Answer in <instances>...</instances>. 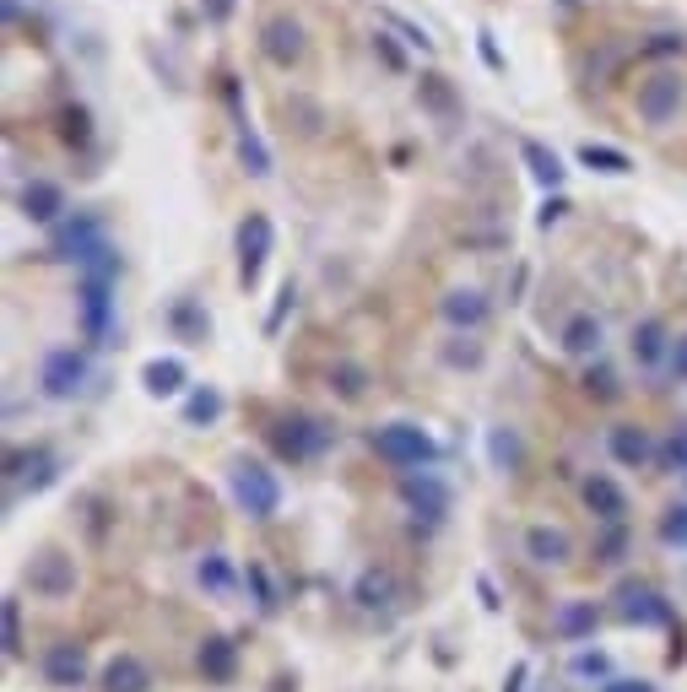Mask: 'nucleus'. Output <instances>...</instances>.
<instances>
[{
	"label": "nucleus",
	"mask_w": 687,
	"mask_h": 692,
	"mask_svg": "<svg viewBox=\"0 0 687 692\" xmlns=\"http://www.w3.org/2000/svg\"><path fill=\"white\" fill-rule=\"evenodd\" d=\"M368 449L401 476L406 471H433L439 455H444L439 438L422 428V422H379V428H368Z\"/></svg>",
	"instance_id": "1"
},
{
	"label": "nucleus",
	"mask_w": 687,
	"mask_h": 692,
	"mask_svg": "<svg viewBox=\"0 0 687 692\" xmlns=\"http://www.w3.org/2000/svg\"><path fill=\"white\" fill-rule=\"evenodd\" d=\"M682 98H687V76L671 71V65H660V71H650L639 87H633V114H639V125L666 130V125H677Z\"/></svg>",
	"instance_id": "2"
},
{
	"label": "nucleus",
	"mask_w": 687,
	"mask_h": 692,
	"mask_svg": "<svg viewBox=\"0 0 687 692\" xmlns=\"http://www.w3.org/2000/svg\"><path fill=\"white\" fill-rule=\"evenodd\" d=\"M228 487H233V503H239L249 519H276V514H282V482H276L271 465L239 460L228 471Z\"/></svg>",
	"instance_id": "3"
},
{
	"label": "nucleus",
	"mask_w": 687,
	"mask_h": 692,
	"mask_svg": "<svg viewBox=\"0 0 687 692\" xmlns=\"http://www.w3.org/2000/svg\"><path fill=\"white\" fill-rule=\"evenodd\" d=\"M87 379H92L87 346H49L44 363H38V390H44L49 401H76V395L87 390Z\"/></svg>",
	"instance_id": "4"
},
{
	"label": "nucleus",
	"mask_w": 687,
	"mask_h": 692,
	"mask_svg": "<svg viewBox=\"0 0 687 692\" xmlns=\"http://www.w3.org/2000/svg\"><path fill=\"white\" fill-rule=\"evenodd\" d=\"M76 325H82L87 346H114V282H98V276H82L76 282Z\"/></svg>",
	"instance_id": "5"
},
{
	"label": "nucleus",
	"mask_w": 687,
	"mask_h": 692,
	"mask_svg": "<svg viewBox=\"0 0 687 692\" xmlns=\"http://www.w3.org/2000/svg\"><path fill=\"white\" fill-rule=\"evenodd\" d=\"M276 249V228L266 211H249V217H239V228H233V255H239V282L255 287L260 276H266V260Z\"/></svg>",
	"instance_id": "6"
},
{
	"label": "nucleus",
	"mask_w": 687,
	"mask_h": 692,
	"mask_svg": "<svg viewBox=\"0 0 687 692\" xmlns=\"http://www.w3.org/2000/svg\"><path fill=\"white\" fill-rule=\"evenodd\" d=\"M330 438H336V428H325L320 417H303V411H293V417H282V422L271 428L276 455H282V460H293V465H303V460H320L325 449H330Z\"/></svg>",
	"instance_id": "7"
},
{
	"label": "nucleus",
	"mask_w": 687,
	"mask_h": 692,
	"mask_svg": "<svg viewBox=\"0 0 687 692\" xmlns=\"http://www.w3.org/2000/svg\"><path fill=\"white\" fill-rule=\"evenodd\" d=\"M260 55H266L276 71H293L309 55V28L293 17V11H271L266 22H260Z\"/></svg>",
	"instance_id": "8"
},
{
	"label": "nucleus",
	"mask_w": 687,
	"mask_h": 692,
	"mask_svg": "<svg viewBox=\"0 0 687 692\" xmlns=\"http://www.w3.org/2000/svg\"><path fill=\"white\" fill-rule=\"evenodd\" d=\"M395 492H401V503L417 514V525H444L449 482L439 471H406V476H395Z\"/></svg>",
	"instance_id": "9"
},
{
	"label": "nucleus",
	"mask_w": 687,
	"mask_h": 692,
	"mask_svg": "<svg viewBox=\"0 0 687 692\" xmlns=\"http://www.w3.org/2000/svg\"><path fill=\"white\" fill-rule=\"evenodd\" d=\"M38 676H44L55 692L87 687V676H92L87 644H76V638H55V644H44V655H38Z\"/></svg>",
	"instance_id": "10"
},
{
	"label": "nucleus",
	"mask_w": 687,
	"mask_h": 692,
	"mask_svg": "<svg viewBox=\"0 0 687 692\" xmlns=\"http://www.w3.org/2000/svg\"><path fill=\"white\" fill-rule=\"evenodd\" d=\"M439 319L455 336H482L487 330V319H493V298H487L482 287H444L439 292Z\"/></svg>",
	"instance_id": "11"
},
{
	"label": "nucleus",
	"mask_w": 687,
	"mask_h": 692,
	"mask_svg": "<svg viewBox=\"0 0 687 692\" xmlns=\"http://www.w3.org/2000/svg\"><path fill=\"white\" fill-rule=\"evenodd\" d=\"M671 341H677L671 319H666V314H644L639 325L628 330V357H633V368H639V374H666Z\"/></svg>",
	"instance_id": "12"
},
{
	"label": "nucleus",
	"mask_w": 687,
	"mask_h": 692,
	"mask_svg": "<svg viewBox=\"0 0 687 692\" xmlns=\"http://www.w3.org/2000/svg\"><path fill=\"white\" fill-rule=\"evenodd\" d=\"M606 455H612V465H623V471H650L660 460V438L644 428V422H612V428H606Z\"/></svg>",
	"instance_id": "13"
},
{
	"label": "nucleus",
	"mask_w": 687,
	"mask_h": 692,
	"mask_svg": "<svg viewBox=\"0 0 687 692\" xmlns=\"http://www.w3.org/2000/svg\"><path fill=\"white\" fill-rule=\"evenodd\" d=\"M28 590L38 595V601H65V595L76 590V557H65L60 547L33 552V563H28Z\"/></svg>",
	"instance_id": "14"
},
{
	"label": "nucleus",
	"mask_w": 687,
	"mask_h": 692,
	"mask_svg": "<svg viewBox=\"0 0 687 692\" xmlns=\"http://www.w3.org/2000/svg\"><path fill=\"white\" fill-rule=\"evenodd\" d=\"M596 628H601V606L590 601V595H568V601L552 606V638H558V644L585 649L590 638H596Z\"/></svg>",
	"instance_id": "15"
},
{
	"label": "nucleus",
	"mask_w": 687,
	"mask_h": 692,
	"mask_svg": "<svg viewBox=\"0 0 687 692\" xmlns=\"http://www.w3.org/2000/svg\"><path fill=\"white\" fill-rule=\"evenodd\" d=\"M579 498H585V509H590V519L596 525H628V487L617 482V476H606V471H596V476H585L579 482Z\"/></svg>",
	"instance_id": "16"
},
{
	"label": "nucleus",
	"mask_w": 687,
	"mask_h": 692,
	"mask_svg": "<svg viewBox=\"0 0 687 692\" xmlns=\"http://www.w3.org/2000/svg\"><path fill=\"white\" fill-rule=\"evenodd\" d=\"M617 617L633 622V628H666L671 601L655 590V584H623V590H617Z\"/></svg>",
	"instance_id": "17"
},
{
	"label": "nucleus",
	"mask_w": 687,
	"mask_h": 692,
	"mask_svg": "<svg viewBox=\"0 0 687 692\" xmlns=\"http://www.w3.org/2000/svg\"><path fill=\"white\" fill-rule=\"evenodd\" d=\"M525 557L536 568H568L574 563V536L552 519H536V525H525Z\"/></svg>",
	"instance_id": "18"
},
{
	"label": "nucleus",
	"mask_w": 687,
	"mask_h": 692,
	"mask_svg": "<svg viewBox=\"0 0 687 692\" xmlns=\"http://www.w3.org/2000/svg\"><path fill=\"white\" fill-rule=\"evenodd\" d=\"M6 476L22 492H44V487H55V476H60V455L55 449H11Z\"/></svg>",
	"instance_id": "19"
},
{
	"label": "nucleus",
	"mask_w": 687,
	"mask_h": 692,
	"mask_svg": "<svg viewBox=\"0 0 687 692\" xmlns=\"http://www.w3.org/2000/svg\"><path fill=\"white\" fill-rule=\"evenodd\" d=\"M558 346H563L568 357H579V363L601 357V346H606V325H601V314H590V309L568 314V319H563V330H558Z\"/></svg>",
	"instance_id": "20"
},
{
	"label": "nucleus",
	"mask_w": 687,
	"mask_h": 692,
	"mask_svg": "<svg viewBox=\"0 0 687 692\" xmlns=\"http://www.w3.org/2000/svg\"><path fill=\"white\" fill-rule=\"evenodd\" d=\"M17 206H22V217H28V222L60 228V217H65V190H60L55 179H28V184H22V195H17Z\"/></svg>",
	"instance_id": "21"
},
{
	"label": "nucleus",
	"mask_w": 687,
	"mask_h": 692,
	"mask_svg": "<svg viewBox=\"0 0 687 692\" xmlns=\"http://www.w3.org/2000/svg\"><path fill=\"white\" fill-rule=\"evenodd\" d=\"M195 584H201L206 595H217V601H228V595L244 584V568L233 563L228 552H201L195 557Z\"/></svg>",
	"instance_id": "22"
},
{
	"label": "nucleus",
	"mask_w": 687,
	"mask_h": 692,
	"mask_svg": "<svg viewBox=\"0 0 687 692\" xmlns=\"http://www.w3.org/2000/svg\"><path fill=\"white\" fill-rule=\"evenodd\" d=\"M417 103H422V114H433L439 125H455V119H460V92L439 71H422L417 76Z\"/></svg>",
	"instance_id": "23"
},
{
	"label": "nucleus",
	"mask_w": 687,
	"mask_h": 692,
	"mask_svg": "<svg viewBox=\"0 0 687 692\" xmlns=\"http://www.w3.org/2000/svg\"><path fill=\"white\" fill-rule=\"evenodd\" d=\"M184 384H190L184 357H152V363H141V390L152 401H174V395H184Z\"/></svg>",
	"instance_id": "24"
},
{
	"label": "nucleus",
	"mask_w": 687,
	"mask_h": 692,
	"mask_svg": "<svg viewBox=\"0 0 687 692\" xmlns=\"http://www.w3.org/2000/svg\"><path fill=\"white\" fill-rule=\"evenodd\" d=\"M520 163H525V173H531V179H536L547 195H558V190H563L568 168H563V157L552 152L547 141H531V136H525V141H520Z\"/></svg>",
	"instance_id": "25"
},
{
	"label": "nucleus",
	"mask_w": 687,
	"mask_h": 692,
	"mask_svg": "<svg viewBox=\"0 0 687 692\" xmlns=\"http://www.w3.org/2000/svg\"><path fill=\"white\" fill-rule=\"evenodd\" d=\"M152 665L141 660V655H114L109 665H103V692H152Z\"/></svg>",
	"instance_id": "26"
},
{
	"label": "nucleus",
	"mask_w": 687,
	"mask_h": 692,
	"mask_svg": "<svg viewBox=\"0 0 687 692\" xmlns=\"http://www.w3.org/2000/svg\"><path fill=\"white\" fill-rule=\"evenodd\" d=\"M195 665H201V676H206V682L228 687L233 676H239V644H233V638H206V644H201V655H195Z\"/></svg>",
	"instance_id": "27"
},
{
	"label": "nucleus",
	"mask_w": 687,
	"mask_h": 692,
	"mask_svg": "<svg viewBox=\"0 0 687 692\" xmlns=\"http://www.w3.org/2000/svg\"><path fill=\"white\" fill-rule=\"evenodd\" d=\"M395 595H401V584H395L390 568H363L358 584H352V601H358L363 611H390Z\"/></svg>",
	"instance_id": "28"
},
{
	"label": "nucleus",
	"mask_w": 687,
	"mask_h": 692,
	"mask_svg": "<svg viewBox=\"0 0 687 692\" xmlns=\"http://www.w3.org/2000/svg\"><path fill=\"white\" fill-rule=\"evenodd\" d=\"M222 411H228V395L217 384H195L184 395V428H211V422H222Z\"/></svg>",
	"instance_id": "29"
},
{
	"label": "nucleus",
	"mask_w": 687,
	"mask_h": 692,
	"mask_svg": "<svg viewBox=\"0 0 687 692\" xmlns=\"http://www.w3.org/2000/svg\"><path fill=\"white\" fill-rule=\"evenodd\" d=\"M168 330H174L184 346H201V341L211 336V314H206L195 298H179L174 309H168Z\"/></svg>",
	"instance_id": "30"
},
{
	"label": "nucleus",
	"mask_w": 687,
	"mask_h": 692,
	"mask_svg": "<svg viewBox=\"0 0 687 692\" xmlns=\"http://www.w3.org/2000/svg\"><path fill=\"white\" fill-rule=\"evenodd\" d=\"M579 168H590V173H612V179H623V173H633V157L623 152V146L585 141V146H579Z\"/></svg>",
	"instance_id": "31"
},
{
	"label": "nucleus",
	"mask_w": 687,
	"mask_h": 692,
	"mask_svg": "<svg viewBox=\"0 0 687 692\" xmlns=\"http://www.w3.org/2000/svg\"><path fill=\"white\" fill-rule=\"evenodd\" d=\"M325 379H330L325 390H330V395H341V401H363V395H368V384H374V374H368L363 363H352V357H341V363L330 368Z\"/></svg>",
	"instance_id": "32"
},
{
	"label": "nucleus",
	"mask_w": 687,
	"mask_h": 692,
	"mask_svg": "<svg viewBox=\"0 0 687 692\" xmlns=\"http://www.w3.org/2000/svg\"><path fill=\"white\" fill-rule=\"evenodd\" d=\"M487 460H493V471H520V460H525V444H520V433L514 428H504V422H498V428H487Z\"/></svg>",
	"instance_id": "33"
},
{
	"label": "nucleus",
	"mask_w": 687,
	"mask_h": 692,
	"mask_svg": "<svg viewBox=\"0 0 687 692\" xmlns=\"http://www.w3.org/2000/svg\"><path fill=\"white\" fill-rule=\"evenodd\" d=\"M239 163L249 179H271V146L260 141V130L249 119H239Z\"/></svg>",
	"instance_id": "34"
},
{
	"label": "nucleus",
	"mask_w": 687,
	"mask_h": 692,
	"mask_svg": "<svg viewBox=\"0 0 687 692\" xmlns=\"http://www.w3.org/2000/svg\"><path fill=\"white\" fill-rule=\"evenodd\" d=\"M568 671H574L579 676V682H590V687H606V682H612V655H606V649H596V644H585V649H574V660H568Z\"/></svg>",
	"instance_id": "35"
},
{
	"label": "nucleus",
	"mask_w": 687,
	"mask_h": 692,
	"mask_svg": "<svg viewBox=\"0 0 687 692\" xmlns=\"http://www.w3.org/2000/svg\"><path fill=\"white\" fill-rule=\"evenodd\" d=\"M244 584H249V595H255V611H260V617H271V611L282 606V595H276V579L266 574V563H249V568H244Z\"/></svg>",
	"instance_id": "36"
},
{
	"label": "nucleus",
	"mask_w": 687,
	"mask_h": 692,
	"mask_svg": "<svg viewBox=\"0 0 687 692\" xmlns=\"http://www.w3.org/2000/svg\"><path fill=\"white\" fill-rule=\"evenodd\" d=\"M655 465L666 476H687V422H677V428L660 438V460Z\"/></svg>",
	"instance_id": "37"
},
{
	"label": "nucleus",
	"mask_w": 687,
	"mask_h": 692,
	"mask_svg": "<svg viewBox=\"0 0 687 692\" xmlns=\"http://www.w3.org/2000/svg\"><path fill=\"white\" fill-rule=\"evenodd\" d=\"M655 536H660V547H671V552L687 547V498L671 503V509L655 519Z\"/></svg>",
	"instance_id": "38"
},
{
	"label": "nucleus",
	"mask_w": 687,
	"mask_h": 692,
	"mask_svg": "<svg viewBox=\"0 0 687 692\" xmlns=\"http://www.w3.org/2000/svg\"><path fill=\"white\" fill-rule=\"evenodd\" d=\"M585 395H590V401H617V395H623V384H617V374L601 363V357L585 368Z\"/></svg>",
	"instance_id": "39"
},
{
	"label": "nucleus",
	"mask_w": 687,
	"mask_h": 692,
	"mask_svg": "<svg viewBox=\"0 0 687 692\" xmlns=\"http://www.w3.org/2000/svg\"><path fill=\"white\" fill-rule=\"evenodd\" d=\"M439 357H444V368H482V357H487V352H482V341H477V336H455Z\"/></svg>",
	"instance_id": "40"
},
{
	"label": "nucleus",
	"mask_w": 687,
	"mask_h": 692,
	"mask_svg": "<svg viewBox=\"0 0 687 692\" xmlns=\"http://www.w3.org/2000/svg\"><path fill=\"white\" fill-rule=\"evenodd\" d=\"M379 22H385L390 33H401V44H412V49H422V55H433V38H428V28H417V22H406L401 11H379Z\"/></svg>",
	"instance_id": "41"
},
{
	"label": "nucleus",
	"mask_w": 687,
	"mask_h": 692,
	"mask_svg": "<svg viewBox=\"0 0 687 692\" xmlns=\"http://www.w3.org/2000/svg\"><path fill=\"white\" fill-rule=\"evenodd\" d=\"M374 55H379V65H385V71H406V49H401V38H395L390 28L374 33Z\"/></svg>",
	"instance_id": "42"
},
{
	"label": "nucleus",
	"mask_w": 687,
	"mask_h": 692,
	"mask_svg": "<svg viewBox=\"0 0 687 692\" xmlns=\"http://www.w3.org/2000/svg\"><path fill=\"white\" fill-rule=\"evenodd\" d=\"M666 384H682L687 390V330H677V341H671V357H666Z\"/></svg>",
	"instance_id": "43"
},
{
	"label": "nucleus",
	"mask_w": 687,
	"mask_h": 692,
	"mask_svg": "<svg viewBox=\"0 0 687 692\" xmlns=\"http://www.w3.org/2000/svg\"><path fill=\"white\" fill-rule=\"evenodd\" d=\"M623 55H628L623 44H601V55H590V76H596V82H606V76L623 65Z\"/></svg>",
	"instance_id": "44"
},
{
	"label": "nucleus",
	"mask_w": 687,
	"mask_h": 692,
	"mask_svg": "<svg viewBox=\"0 0 687 692\" xmlns=\"http://www.w3.org/2000/svg\"><path fill=\"white\" fill-rule=\"evenodd\" d=\"M293 309H298V287H293V282H282V292H276V309H271V319H266V330H271V336L282 330V319L293 314Z\"/></svg>",
	"instance_id": "45"
},
{
	"label": "nucleus",
	"mask_w": 687,
	"mask_h": 692,
	"mask_svg": "<svg viewBox=\"0 0 687 692\" xmlns=\"http://www.w3.org/2000/svg\"><path fill=\"white\" fill-rule=\"evenodd\" d=\"M623 547H628V525H606V536H601V563H623Z\"/></svg>",
	"instance_id": "46"
},
{
	"label": "nucleus",
	"mask_w": 687,
	"mask_h": 692,
	"mask_svg": "<svg viewBox=\"0 0 687 692\" xmlns=\"http://www.w3.org/2000/svg\"><path fill=\"white\" fill-rule=\"evenodd\" d=\"M6 655H22V601H6Z\"/></svg>",
	"instance_id": "47"
},
{
	"label": "nucleus",
	"mask_w": 687,
	"mask_h": 692,
	"mask_svg": "<svg viewBox=\"0 0 687 692\" xmlns=\"http://www.w3.org/2000/svg\"><path fill=\"white\" fill-rule=\"evenodd\" d=\"M682 49H687L682 33H655L650 44H644V55H682Z\"/></svg>",
	"instance_id": "48"
},
{
	"label": "nucleus",
	"mask_w": 687,
	"mask_h": 692,
	"mask_svg": "<svg viewBox=\"0 0 687 692\" xmlns=\"http://www.w3.org/2000/svg\"><path fill=\"white\" fill-rule=\"evenodd\" d=\"M477 55L487 60V71H509V60L498 55V44H493V33H487V28L477 33Z\"/></svg>",
	"instance_id": "49"
},
{
	"label": "nucleus",
	"mask_w": 687,
	"mask_h": 692,
	"mask_svg": "<svg viewBox=\"0 0 687 692\" xmlns=\"http://www.w3.org/2000/svg\"><path fill=\"white\" fill-rule=\"evenodd\" d=\"M601 692H660V687L650 682V676H612Z\"/></svg>",
	"instance_id": "50"
},
{
	"label": "nucleus",
	"mask_w": 687,
	"mask_h": 692,
	"mask_svg": "<svg viewBox=\"0 0 687 692\" xmlns=\"http://www.w3.org/2000/svg\"><path fill=\"white\" fill-rule=\"evenodd\" d=\"M563 217H568V201H563V195H552V201L541 206V217H536V222H541V228H552V222H563Z\"/></svg>",
	"instance_id": "51"
},
{
	"label": "nucleus",
	"mask_w": 687,
	"mask_h": 692,
	"mask_svg": "<svg viewBox=\"0 0 687 692\" xmlns=\"http://www.w3.org/2000/svg\"><path fill=\"white\" fill-rule=\"evenodd\" d=\"M233 6H239V0H201L206 22H228V17H233Z\"/></svg>",
	"instance_id": "52"
},
{
	"label": "nucleus",
	"mask_w": 687,
	"mask_h": 692,
	"mask_svg": "<svg viewBox=\"0 0 687 692\" xmlns=\"http://www.w3.org/2000/svg\"><path fill=\"white\" fill-rule=\"evenodd\" d=\"M525 682H531V665H514V671H509V682H504V692H525Z\"/></svg>",
	"instance_id": "53"
}]
</instances>
